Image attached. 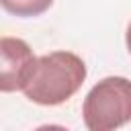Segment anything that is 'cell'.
Here are the masks:
<instances>
[{"mask_svg": "<svg viewBox=\"0 0 131 131\" xmlns=\"http://www.w3.org/2000/svg\"><path fill=\"white\" fill-rule=\"evenodd\" d=\"M86 63L72 51H51L37 57L35 70L23 88L25 96L41 106H57L70 100L86 80Z\"/></svg>", "mask_w": 131, "mask_h": 131, "instance_id": "obj_1", "label": "cell"}, {"mask_svg": "<svg viewBox=\"0 0 131 131\" xmlns=\"http://www.w3.org/2000/svg\"><path fill=\"white\" fill-rule=\"evenodd\" d=\"M82 119L90 131H113L131 121V80L108 76L94 84L82 102Z\"/></svg>", "mask_w": 131, "mask_h": 131, "instance_id": "obj_2", "label": "cell"}, {"mask_svg": "<svg viewBox=\"0 0 131 131\" xmlns=\"http://www.w3.org/2000/svg\"><path fill=\"white\" fill-rule=\"evenodd\" d=\"M0 90L16 92L23 90L35 70L37 57L27 41L18 37H2L0 39Z\"/></svg>", "mask_w": 131, "mask_h": 131, "instance_id": "obj_3", "label": "cell"}, {"mask_svg": "<svg viewBox=\"0 0 131 131\" xmlns=\"http://www.w3.org/2000/svg\"><path fill=\"white\" fill-rule=\"evenodd\" d=\"M2 8L14 16L20 18H31V16H39L45 10L51 8L53 0H0Z\"/></svg>", "mask_w": 131, "mask_h": 131, "instance_id": "obj_4", "label": "cell"}, {"mask_svg": "<svg viewBox=\"0 0 131 131\" xmlns=\"http://www.w3.org/2000/svg\"><path fill=\"white\" fill-rule=\"evenodd\" d=\"M125 43H127V49H129V53H131V23H129L127 33H125Z\"/></svg>", "mask_w": 131, "mask_h": 131, "instance_id": "obj_5", "label": "cell"}]
</instances>
